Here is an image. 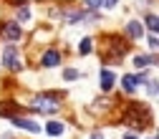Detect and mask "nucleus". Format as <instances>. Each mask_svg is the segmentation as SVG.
<instances>
[{"instance_id": "f257e3e1", "label": "nucleus", "mask_w": 159, "mask_h": 139, "mask_svg": "<svg viewBox=\"0 0 159 139\" xmlns=\"http://www.w3.org/2000/svg\"><path fill=\"white\" fill-rule=\"evenodd\" d=\"M124 122L134 129H144V124L152 122V111L144 104H129L126 111H124Z\"/></svg>"}, {"instance_id": "f03ea898", "label": "nucleus", "mask_w": 159, "mask_h": 139, "mask_svg": "<svg viewBox=\"0 0 159 139\" xmlns=\"http://www.w3.org/2000/svg\"><path fill=\"white\" fill-rule=\"evenodd\" d=\"M33 109L41 114H58L61 111V94H41L33 99Z\"/></svg>"}, {"instance_id": "7ed1b4c3", "label": "nucleus", "mask_w": 159, "mask_h": 139, "mask_svg": "<svg viewBox=\"0 0 159 139\" xmlns=\"http://www.w3.org/2000/svg\"><path fill=\"white\" fill-rule=\"evenodd\" d=\"M0 63H3V68L18 73V71H23V58H20V51H18L15 46H5L3 53H0Z\"/></svg>"}, {"instance_id": "20e7f679", "label": "nucleus", "mask_w": 159, "mask_h": 139, "mask_svg": "<svg viewBox=\"0 0 159 139\" xmlns=\"http://www.w3.org/2000/svg\"><path fill=\"white\" fill-rule=\"evenodd\" d=\"M0 35L5 38V41H20L23 38V28H20V23H15V21H3L0 23Z\"/></svg>"}, {"instance_id": "39448f33", "label": "nucleus", "mask_w": 159, "mask_h": 139, "mask_svg": "<svg viewBox=\"0 0 159 139\" xmlns=\"http://www.w3.org/2000/svg\"><path fill=\"white\" fill-rule=\"evenodd\" d=\"M106 46H109V58L111 61H119V58H124L126 56V46L121 43V38H116V35H111V38H106Z\"/></svg>"}, {"instance_id": "423d86ee", "label": "nucleus", "mask_w": 159, "mask_h": 139, "mask_svg": "<svg viewBox=\"0 0 159 139\" xmlns=\"http://www.w3.org/2000/svg\"><path fill=\"white\" fill-rule=\"evenodd\" d=\"M10 122L18 127V129H23V132H28V134H38V132H43L41 129V124H35V122H30V119H23V116H13Z\"/></svg>"}, {"instance_id": "0eeeda50", "label": "nucleus", "mask_w": 159, "mask_h": 139, "mask_svg": "<svg viewBox=\"0 0 159 139\" xmlns=\"http://www.w3.org/2000/svg\"><path fill=\"white\" fill-rule=\"evenodd\" d=\"M61 63V51H56V48H48L43 56H41V66L43 68H53Z\"/></svg>"}, {"instance_id": "6e6552de", "label": "nucleus", "mask_w": 159, "mask_h": 139, "mask_svg": "<svg viewBox=\"0 0 159 139\" xmlns=\"http://www.w3.org/2000/svg\"><path fill=\"white\" fill-rule=\"evenodd\" d=\"M98 84H101V91L106 94V91H111V86H114V73L111 71H101V76H98Z\"/></svg>"}, {"instance_id": "1a4fd4ad", "label": "nucleus", "mask_w": 159, "mask_h": 139, "mask_svg": "<svg viewBox=\"0 0 159 139\" xmlns=\"http://www.w3.org/2000/svg\"><path fill=\"white\" fill-rule=\"evenodd\" d=\"M126 35H129V38H142V35H144V25L136 23V21L126 23Z\"/></svg>"}, {"instance_id": "9d476101", "label": "nucleus", "mask_w": 159, "mask_h": 139, "mask_svg": "<svg viewBox=\"0 0 159 139\" xmlns=\"http://www.w3.org/2000/svg\"><path fill=\"white\" fill-rule=\"evenodd\" d=\"M66 132V124H61V122H48L46 124V134L48 137H61Z\"/></svg>"}, {"instance_id": "9b49d317", "label": "nucleus", "mask_w": 159, "mask_h": 139, "mask_svg": "<svg viewBox=\"0 0 159 139\" xmlns=\"http://www.w3.org/2000/svg\"><path fill=\"white\" fill-rule=\"evenodd\" d=\"M154 63H157V56H154V53H149V56H136V58H134V66H136V68L154 66Z\"/></svg>"}, {"instance_id": "f8f14e48", "label": "nucleus", "mask_w": 159, "mask_h": 139, "mask_svg": "<svg viewBox=\"0 0 159 139\" xmlns=\"http://www.w3.org/2000/svg\"><path fill=\"white\" fill-rule=\"evenodd\" d=\"M136 86H139V84H136V78H134V76H124V78H121V89H124L126 94H134Z\"/></svg>"}, {"instance_id": "ddd939ff", "label": "nucleus", "mask_w": 159, "mask_h": 139, "mask_svg": "<svg viewBox=\"0 0 159 139\" xmlns=\"http://www.w3.org/2000/svg\"><path fill=\"white\" fill-rule=\"evenodd\" d=\"M144 23H147V28H149L152 33H157V30H159V23H157V13H154V10H149V13L144 15Z\"/></svg>"}, {"instance_id": "4468645a", "label": "nucleus", "mask_w": 159, "mask_h": 139, "mask_svg": "<svg viewBox=\"0 0 159 139\" xmlns=\"http://www.w3.org/2000/svg\"><path fill=\"white\" fill-rule=\"evenodd\" d=\"M63 78H66V81H76V78H81V71H78V68H66Z\"/></svg>"}, {"instance_id": "2eb2a0df", "label": "nucleus", "mask_w": 159, "mask_h": 139, "mask_svg": "<svg viewBox=\"0 0 159 139\" xmlns=\"http://www.w3.org/2000/svg\"><path fill=\"white\" fill-rule=\"evenodd\" d=\"M78 53H81V56H86V53H91V38H84V41L78 43Z\"/></svg>"}, {"instance_id": "dca6fc26", "label": "nucleus", "mask_w": 159, "mask_h": 139, "mask_svg": "<svg viewBox=\"0 0 159 139\" xmlns=\"http://www.w3.org/2000/svg\"><path fill=\"white\" fill-rule=\"evenodd\" d=\"M84 5H86L89 10H98V8H104L101 0H84Z\"/></svg>"}, {"instance_id": "f3484780", "label": "nucleus", "mask_w": 159, "mask_h": 139, "mask_svg": "<svg viewBox=\"0 0 159 139\" xmlns=\"http://www.w3.org/2000/svg\"><path fill=\"white\" fill-rule=\"evenodd\" d=\"M18 21H20V23H28V21H30V10H28V8H20V10H18Z\"/></svg>"}, {"instance_id": "a211bd4d", "label": "nucleus", "mask_w": 159, "mask_h": 139, "mask_svg": "<svg viewBox=\"0 0 159 139\" xmlns=\"http://www.w3.org/2000/svg\"><path fill=\"white\" fill-rule=\"evenodd\" d=\"M134 78H136V84H144V81H149V71H139Z\"/></svg>"}, {"instance_id": "6ab92c4d", "label": "nucleus", "mask_w": 159, "mask_h": 139, "mask_svg": "<svg viewBox=\"0 0 159 139\" xmlns=\"http://www.w3.org/2000/svg\"><path fill=\"white\" fill-rule=\"evenodd\" d=\"M149 48H152V51H157V33H152V35H149Z\"/></svg>"}, {"instance_id": "aec40b11", "label": "nucleus", "mask_w": 159, "mask_h": 139, "mask_svg": "<svg viewBox=\"0 0 159 139\" xmlns=\"http://www.w3.org/2000/svg\"><path fill=\"white\" fill-rule=\"evenodd\" d=\"M149 96H157V81H154V78L149 81Z\"/></svg>"}, {"instance_id": "412c9836", "label": "nucleus", "mask_w": 159, "mask_h": 139, "mask_svg": "<svg viewBox=\"0 0 159 139\" xmlns=\"http://www.w3.org/2000/svg\"><path fill=\"white\" fill-rule=\"evenodd\" d=\"M101 3H104V8H116L119 0H101Z\"/></svg>"}, {"instance_id": "4be33fe9", "label": "nucleus", "mask_w": 159, "mask_h": 139, "mask_svg": "<svg viewBox=\"0 0 159 139\" xmlns=\"http://www.w3.org/2000/svg\"><path fill=\"white\" fill-rule=\"evenodd\" d=\"M89 139H106V137H104V132H93Z\"/></svg>"}, {"instance_id": "5701e85b", "label": "nucleus", "mask_w": 159, "mask_h": 139, "mask_svg": "<svg viewBox=\"0 0 159 139\" xmlns=\"http://www.w3.org/2000/svg\"><path fill=\"white\" fill-rule=\"evenodd\" d=\"M124 139H136V137L134 134H124Z\"/></svg>"}, {"instance_id": "b1692460", "label": "nucleus", "mask_w": 159, "mask_h": 139, "mask_svg": "<svg viewBox=\"0 0 159 139\" xmlns=\"http://www.w3.org/2000/svg\"><path fill=\"white\" fill-rule=\"evenodd\" d=\"M149 139H154V137H149Z\"/></svg>"}]
</instances>
